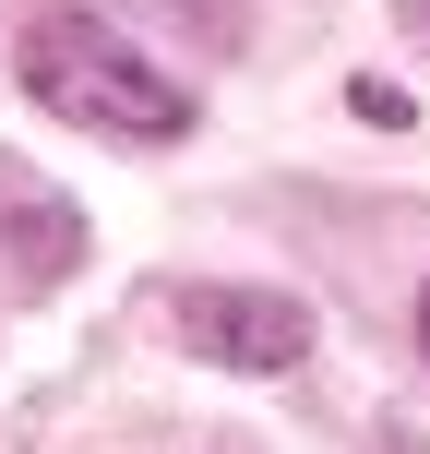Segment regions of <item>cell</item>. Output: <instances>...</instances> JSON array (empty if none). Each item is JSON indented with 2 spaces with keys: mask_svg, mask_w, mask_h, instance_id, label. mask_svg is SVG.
<instances>
[{
  "mask_svg": "<svg viewBox=\"0 0 430 454\" xmlns=\"http://www.w3.org/2000/svg\"><path fill=\"white\" fill-rule=\"evenodd\" d=\"M347 108H359V120H383V132H407V120H418V108H407V96H395V84H359V96H347Z\"/></svg>",
  "mask_w": 430,
  "mask_h": 454,
  "instance_id": "obj_3",
  "label": "cell"
},
{
  "mask_svg": "<svg viewBox=\"0 0 430 454\" xmlns=\"http://www.w3.org/2000/svg\"><path fill=\"white\" fill-rule=\"evenodd\" d=\"M371 454H430V442H418V431H383V442H371Z\"/></svg>",
  "mask_w": 430,
  "mask_h": 454,
  "instance_id": "obj_5",
  "label": "cell"
},
{
  "mask_svg": "<svg viewBox=\"0 0 430 454\" xmlns=\"http://www.w3.org/2000/svg\"><path fill=\"white\" fill-rule=\"evenodd\" d=\"M418 359H430V287H418Z\"/></svg>",
  "mask_w": 430,
  "mask_h": 454,
  "instance_id": "obj_6",
  "label": "cell"
},
{
  "mask_svg": "<svg viewBox=\"0 0 430 454\" xmlns=\"http://www.w3.org/2000/svg\"><path fill=\"white\" fill-rule=\"evenodd\" d=\"M395 24H407V36H418V48H430V0H395Z\"/></svg>",
  "mask_w": 430,
  "mask_h": 454,
  "instance_id": "obj_4",
  "label": "cell"
},
{
  "mask_svg": "<svg viewBox=\"0 0 430 454\" xmlns=\"http://www.w3.org/2000/svg\"><path fill=\"white\" fill-rule=\"evenodd\" d=\"M24 96L48 120H72V132H108V144H180L192 132V96L108 12H24Z\"/></svg>",
  "mask_w": 430,
  "mask_h": 454,
  "instance_id": "obj_1",
  "label": "cell"
},
{
  "mask_svg": "<svg viewBox=\"0 0 430 454\" xmlns=\"http://www.w3.org/2000/svg\"><path fill=\"white\" fill-rule=\"evenodd\" d=\"M168 335L215 371H299L311 359V311L275 287H168Z\"/></svg>",
  "mask_w": 430,
  "mask_h": 454,
  "instance_id": "obj_2",
  "label": "cell"
}]
</instances>
